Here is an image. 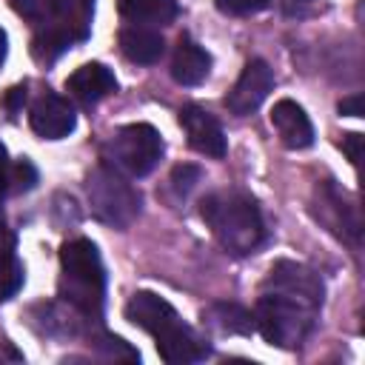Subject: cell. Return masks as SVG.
Here are the masks:
<instances>
[{
	"label": "cell",
	"mask_w": 365,
	"mask_h": 365,
	"mask_svg": "<svg viewBox=\"0 0 365 365\" xmlns=\"http://www.w3.org/2000/svg\"><path fill=\"white\" fill-rule=\"evenodd\" d=\"M180 123L185 128L188 145L205 157H225V134L214 114L200 106H185L180 111Z\"/></svg>",
	"instance_id": "cell-11"
},
{
	"label": "cell",
	"mask_w": 365,
	"mask_h": 365,
	"mask_svg": "<svg viewBox=\"0 0 365 365\" xmlns=\"http://www.w3.org/2000/svg\"><path fill=\"white\" fill-rule=\"evenodd\" d=\"M23 285V265L14 254V234L0 222V299H9Z\"/></svg>",
	"instance_id": "cell-18"
},
{
	"label": "cell",
	"mask_w": 365,
	"mask_h": 365,
	"mask_svg": "<svg viewBox=\"0 0 365 365\" xmlns=\"http://www.w3.org/2000/svg\"><path fill=\"white\" fill-rule=\"evenodd\" d=\"M339 145H342V151L348 154V160L356 165V163H359V145H362V134H345Z\"/></svg>",
	"instance_id": "cell-26"
},
{
	"label": "cell",
	"mask_w": 365,
	"mask_h": 365,
	"mask_svg": "<svg viewBox=\"0 0 365 365\" xmlns=\"http://www.w3.org/2000/svg\"><path fill=\"white\" fill-rule=\"evenodd\" d=\"M200 214L217 242L234 254L245 257L257 251L265 240V222L257 202L242 191H214L200 202Z\"/></svg>",
	"instance_id": "cell-3"
},
{
	"label": "cell",
	"mask_w": 365,
	"mask_h": 365,
	"mask_svg": "<svg viewBox=\"0 0 365 365\" xmlns=\"http://www.w3.org/2000/svg\"><path fill=\"white\" fill-rule=\"evenodd\" d=\"M6 60V31L0 29V63Z\"/></svg>",
	"instance_id": "cell-28"
},
{
	"label": "cell",
	"mask_w": 365,
	"mask_h": 365,
	"mask_svg": "<svg viewBox=\"0 0 365 365\" xmlns=\"http://www.w3.org/2000/svg\"><path fill=\"white\" fill-rule=\"evenodd\" d=\"M66 88H68L71 97H77L83 106H94V103H100L103 97H108V94L117 88V80H114L111 68H106L103 63H86V66H80V68L68 77Z\"/></svg>",
	"instance_id": "cell-13"
},
{
	"label": "cell",
	"mask_w": 365,
	"mask_h": 365,
	"mask_svg": "<svg viewBox=\"0 0 365 365\" xmlns=\"http://www.w3.org/2000/svg\"><path fill=\"white\" fill-rule=\"evenodd\" d=\"M60 299L77 314L97 319L106 302V271L97 245L71 240L60 248Z\"/></svg>",
	"instance_id": "cell-4"
},
{
	"label": "cell",
	"mask_w": 365,
	"mask_h": 365,
	"mask_svg": "<svg viewBox=\"0 0 365 365\" xmlns=\"http://www.w3.org/2000/svg\"><path fill=\"white\" fill-rule=\"evenodd\" d=\"M342 194L331 182H319L314 194V214L322 225H328L339 240H351L354 245L359 242V217L354 208H342Z\"/></svg>",
	"instance_id": "cell-9"
},
{
	"label": "cell",
	"mask_w": 365,
	"mask_h": 365,
	"mask_svg": "<svg viewBox=\"0 0 365 365\" xmlns=\"http://www.w3.org/2000/svg\"><path fill=\"white\" fill-rule=\"evenodd\" d=\"M271 88H274V71H271V66L265 60H251L242 68V74L234 83V88L228 91L225 106L237 117H245V114L257 111L265 103V97L271 94Z\"/></svg>",
	"instance_id": "cell-8"
},
{
	"label": "cell",
	"mask_w": 365,
	"mask_h": 365,
	"mask_svg": "<svg viewBox=\"0 0 365 365\" xmlns=\"http://www.w3.org/2000/svg\"><path fill=\"white\" fill-rule=\"evenodd\" d=\"M202 322L217 328L220 334H251L254 331V317L251 311L234 305V302H217L202 311Z\"/></svg>",
	"instance_id": "cell-17"
},
{
	"label": "cell",
	"mask_w": 365,
	"mask_h": 365,
	"mask_svg": "<svg viewBox=\"0 0 365 365\" xmlns=\"http://www.w3.org/2000/svg\"><path fill=\"white\" fill-rule=\"evenodd\" d=\"M217 9L228 17H245V14H254V11H262L271 0H214Z\"/></svg>",
	"instance_id": "cell-21"
},
{
	"label": "cell",
	"mask_w": 365,
	"mask_h": 365,
	"mask_svg": "<svg viewBox=\"0 0 365 365\" xmlns=\"http://www.w3.org/2000/svg\"><path fill=\"white\" fill-rule=\"evenodd\" d=\"M9 160H6V148L0 145V200H3V194H6V188H9Z\"/></svg>",
	"instance_id": "cell-27"
},
{
	"label": "cell",
	"mask_w": 365,
	"mask_h": 365,
	"mask_svg": "<svg viewBox=\"0 0 365 365\" xmlns=\"http://www.w3.org/2000/svg\"><path fill=\"white\" fill-rule=\"evenodd\" d=\"M125 317L157 339V351L168 365L200 362L211 354L208 342L197 336V331L188 328L160 294L137 291L125 305Z\"/></svg>",
	"instance_id": "cell-2"
},
{
	"label": "cell",
	"mask_w": 365,
	"mask_h": 365,
	"mask_svg": "<svg viewBox=\"0 0 365 365\" xmlns=\"http://www.w3.org/2000/svg\"><path fill=\"white\" fill-rule=\"evenodd\" d=\"M23 103H26V88H23V86L9 88V91H6V97L0 100V106H3L9 114H17V111L23 108Z\"/></svg>",
	"instance_id": "cell-24"
},
{
	"label": "cell",
	"mask_w": 365,
	"mask_h": 365,
	"mask_svg": "<svg viewBox=\"0 0 365 365\" xmlns=\"http://www.w3.org/2000/svg\"><path fill=\"white\" fill-rule=\"evenodd\" d=\"M86 197H88L91 214L111 228H128L140 214V194L111 165H97L88 171Z\"/></svg>",
	"instance_id": "cell-5"
},
{
	"label": "cell",
	"mask_w": 365,
	"mask_h": 365,
	"mask_svg": "<svg viewBox=\"0 0 365 365\" xmlns=\"http://www.w3.org/2000/svg\"><path fill=\"white\" fill-rule=\"evenodd\" d=\"M120 14L134 26H165L177 17V0H120Z\"/></svg>",
	"instance_id": "cell-16"
},
{
	"label": "cell",
	"mask_w": 365,
	"mask_h": 365,
	"mask_svg": "<svg viewBox=\"0 0 365 365\" xmlns=\"http://www.w3.org/2000/svg\"><path fill=\"white\" fill-rule=\"evenodd\" d=\"M339 114L345 117H362V94H351V97H342L339 100Z\"/></svg>",
	"instance_id": "cell-25"
},
{
	"label": "cell",
	"mask_w": 365,
	"mask_h": 365,
	"mask_svg": "<svg viewBox=\"0 0 365 365\" xmlns=\"http://www.w3.org/2000/svg\"><path fill=\"white\" fill-rule=\"evenodd\" d=\"M271 125L279 134V143L285 148H308L314 143V125L308 120V114L302 111V106H297L294 100H279L271 108Z\"/></svg>",
	"instance_id": "cell-12"
},
{
	"label": "cell",
	"mask_w": 365,
	"mask_h": 365,
	"mask_svg": "<svg viewBox=\"0 0 365 365\" xmlns=\"http://www.w3.org/2000/svg\"><path fill=\"white\" fill-rule=\"evenodd\" d=\"M91 14H94V0H57L51 20H46L48 26L31 40V54L40 63L57 60L68 46L88 37Z\"/></svg>",
	"instance_id": "cell-6"
},
{
	"label": "cell",
	"mask_w": 365,
	"mask_h": 365,
	"mask_svg": "<svg viewBox=\"0 0 365 365\" xmlns=\"http://www.w3.org/2000/svg\"><path fill=\"white\" fill-rule=\"evenodd\" d=\"M208 68H211L208 51L200 48L194 40L180 37V43L174 48V57H171V77L180 86H200L208 77Z\"/></svg>",
	"instance_id": "cell-14"
},
{
	"label": "cell",
	"mask_w": 365,
	"mask_h": 365,
	"mask_svg": "<svg viewBox=\"0 0 365 365\" xmlns=\"http://www.w3.org/2000/svg\"><path fill=\"white\" fill-rule=\"evenodd\" d=\"M160 157H163V137L148 123L123 125L106 145L108 165L131 177H145L160 163Z\"/></svg>",
	"instance_id": "cell-7"
},
{
	"label": "cell",
	"mask_w": 365,
	"mask_h": 365,
	"mask_svg": "<svg viewBox=\"0 0 365 365\" xmlns=\"http://www.w3.org/2000/svg\"><path fill=\"white\" fill-rule=\"evenodd\" d=\"M106 356H114V359H137V351H131L123 339H117V336H100L97 342H94Z\"/></svg>",
	"instance_id": "cell-23"
},
{
	"label": "cell",
	"mask_w": 365,
	"mask_h": 365,
	"mask_svg": "<svg viewBox=\"0 0 365 365\" xmlns=\"http://www.w3.org/2000/svg\"><path fill=\"white\" fill-rule=\"evenodd\" d=\"M163 48H165L163 37L148 26H125L120 31V51L131 63H143V66L157 63L163 57Z\"/></svg>",
	"instance_id": "cell-15"
},
{
	"label": "cell",
	"mask_w": 365,
	"mask_h": 365,
	"mask_svg": "<svg viewBox=\"0 0 365 365\" xmlns=\"http://www.w3.org/2000/svg\"><path fill=\"white\" fill-rule=\"evenodd\" d=\"M322 279L311 268L279 259L271 265L254 305V328L277 348H299L319 314Z\"/></svg>",
	"instance_id": "cell-1"
},
{
	"label": "cell",
	"mask_w": 365,
	"mask_h": 365,
	"mask_svg": "<svg viewBox=\"0 0 365 365\" xmlns=\"http://www.w3.org/2000/svg\"><path fill=\"white\" fill-rule=\"evenodd\" d=\"M29 120H31L34 134L46 140H60L74 131V108L68 106V100H63L54 91H46L34 100Z\"/></svg>",
	"instance_id": "cell-10"
},
{
	"label": "cell",
	"mask_w": 365,
	"mask_h": 365,
	"mask_svg": "<svg viewBox=\"0 0 365 365\" xmlns=\"http://www.w3.org/2000/svg\"><path fill=\"white\" fill-rule=\"evenodd\" d=\"M171 191L177 194V197H185L197 182H200V168L197 165H177L174 171H171Z\"/></svg>",
	"instance_id": "cell-20"
},
{
	"label": "cell",
	"mask_w": 365,
	"mask_h": 365,
	"mask_svg": "<svg viewBox=\"0 0 365 365\" xmlns=\"http://www.w3.org/2000/svg\"><path fill=\"white\" fill-rule=\"evenodd\" d=\"M9 182H14V191H29L37 182V171L29 160H20L11 171H9Z\"/></svg>",
	"instance_id": "cell-22"
},
{
	"label": "cell",
	"mask_w": 365,
	"mask_h": 365,
	"mask_svg": "<svg viewBox=\"0 0 365 365\" xmlns=\"http://www.w3.org/2000/svg\"><path fill=\"white\" fill-rule=\"evenodd\" d=\"M11 9L26 20L46 23V20H51V14L57 9V0H11Z\"/></svg>",
	"instance_id": "cell-19"
}]
</instances>
